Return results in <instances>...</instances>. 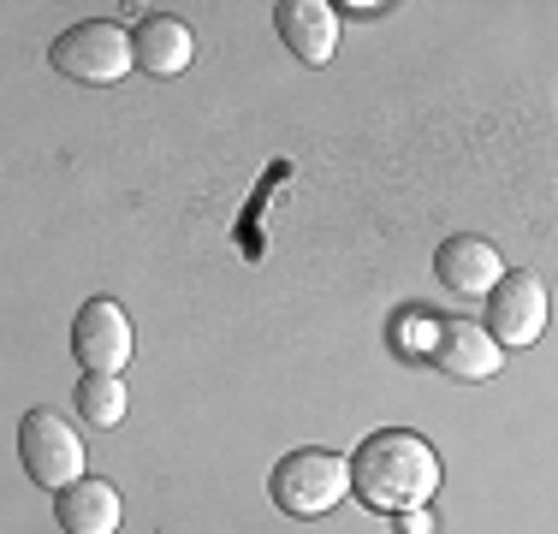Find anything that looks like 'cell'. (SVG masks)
Instances as JSON below:
<instances>
[{
  "mask_svg": "<svg viewBox=\"0 0 558 534\" xmlns=\"http://www.w3.org/2000/svg\"><path fill=\"white\" fill-rule=\"evenodd\" d=\"M351 493L375 511H422L440 493V451L410 427H380L351 451Z\"/></svg>",
  "mask_w": 558,
  "mask_h": 534,
  "instance_id": "1",
  "label": "cell"
},
{
  "mask_svg": "<svg viewBox=\"0 0 558 534\" xmlns=\"http://www.w3.org/2000/svg\"><path fill=\"white\" fill-rule=\"evenodd\" d=\"M268 487H274V505L286 517H327L344 493H351V458L303 446V451H291V458L274 463Z\"/></svg>",
  "mask_w": 558,
  "mask_h": 534,
  "instance_id": "2",
  "label": "cell"
},
{
  "mask_svg": "<svg viewBox=\"0 0 558 534\" xmlns=\"http://www.w3.org/2000/svg\"><path fill=\"white\" fill-rule=\"evenodd\" d=\"M48 60H54V72L72 77V84H119V77L137 65V43H131V31H119V24L89 19V24L60 31L54 48H48Z\"/></svg>",
  "mask_w": 558,
  "mask_h": 534,
  "instance_id": "3",
  "label": "cell"
},
{
  "mask_svg": "<svg viewBox=\"0 0 558 534\" xmlns=\"http://www.w3.org/2000/svg\"><path fill=\"white\" fill-rule=\"evenodd\" d=\"M19 458L36 487L65 493L72 481H84V439H77V427L60 410H31L19 422Z\"/></svg>",
  "mask_w": 558,
  "mask_h": 534,
  "instance_id": "4",
  "label": "cell"
},
{
  "mask_svg": "<svg viewBox=\"0 0 558 534\" xmlns=\"http://www.w3.org/2000/svg\"><path fill=\"white\" fill-rule=\"evenodd\" d=\"M547 286H541V274H529V267H511V274L494 286V298H487V320L482 327L494 332L505 351H529V344L547 332Z\"/></svg>",
  "mask_w": 558,
  "mask_h": 534,
  "instance_id": "5",
  "label": "cell"
},
{
  "mask_svg": "<svg viewBox=\"0 0 558 534\" xmlns=\"http://www.w3.org/2000/svg\"><path fill=\"white\" fill-rule=\"evenodd\" d=\"M72 351L84 374H119L137 351V332H131V315L119 310L113 298H89L72 320Z\"/></svg>",
  "mask_w": 558,
  "mask_h": 534,
  "instance_id": "6",
  "label": "cell"
},
{
  "mask_svg": "<svg viewBox=\"0 0 558 534\" xmlns=\"http://www.w3.org/2000/svg\"><path fill=\"white\" fill-rule=\"evenodd\" d=\"M434 368L451 374V380H494L505 368V344L482 327V320H440Z\"/></svg>",
  "mask_w": 558,
  "mask_h": 534,
  "instance_id": "7",
  "label": "cell"
},
{
  "mask_svg": "<svg viewBox=\"0 0 558 534\" xmlns=\"http://www.w3.org/2000/svg\"><path fill=\"white\" fill-rule=\"evenodd\" d=\"M274 31L303 65H327L339 48V7H327V0H279Z\"/></svg>",
  "mask_w": 558,
  "mask_h": 534,
  "instance_id": "8",
  "label": "cell"
},
{
  "mask_svg": "<svg viewBox=\"0 0 558 534\" xmlns=\"http://www.w3.org/2000/svg\"><path fill=\"white\" fill-rule=\"evenodd\" d=\"M434 274H440V286L458 291V298H494V286L505 279V262H499V250L487 244V238L458 232V238H446V244H440Z\"/></svg>",
  "mask_w": 558,
  "mask_h": 534,
  "instance_id": "9",
  "label": "cell"
},
{
  "mask_svg": "<svg viewBox=\"0 0 558 534\" xmlns=\"http://www.w3.org/2000/svg\"><path fill=\"white\" fill-rule=\"evenodd\" d=\"M54 517L65 534H119V523H125V499H119L113 481H72L65 493H54Z\"/></svg>",
  "mask_w": 558,
  "mask_h": 534,
  "instance_id": "10",
  "label": "cell"
},
{
  "mask_svg": "<svg viewBox=\"0 0 558 534\" xmlns=\"http://www.w3.org/2000/svg\"><path fill=\"white\" fill-rule=\"evenodd\" d=\"M131 43H137V65H143V72H155V77H179L184 65L196 60L191 24L172 19V12H149V19H137Z\"/></svg>",
  "mask_w": 558,
  "mask_h": 534,
  "instance_id": "11",
  "label": "cell"
},
{
  "mask_svg": "<svg viewBox=\"0 0 558 534\" xmlns=\"http://www.w3.org/2000/svg\"><path fill=\"white\" fill-rule=\"evenodd\" d=\"M77 410H84L89 427H119L131 410L125 380H119V374H84V380H77Z\"/></svg>",
  "mask_w": 558,
  "mask_h": 534,
  "instance_id": "12",
  "label": "cell"
},
{
  "mask_svg": "<svg viewBox=\"0 0 558 534\" xmlns=\"http://www.w3.org/2000/svg\"><path fill=\"white\" fill-rule=\"evenodd\" d=\"M392 339L404 356H422V363H434V344H440V315H422V310H404L392 320Z\"/></svg>",
  "mask_w": 558,
  "mask_h": 534,
  "instance_id": "13",
  "label": "cell"
},
{
  "mask_svg": "<svg viewBox=\"0 0 558 534\" xmlns=\"http://www.w3.org/2000/svg\"><path fill=\"white\" fill-rule=\"evenodd\" d=\"M398 534H434V517H428V505H422V511H404V517H398Z\"/></svg>",
  "mask_w": 558,
  "mask_h": 534,
  "instance_id": "14",
  "label": "cell"
}]
</instances>
